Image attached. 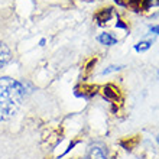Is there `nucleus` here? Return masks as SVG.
Segmentation results:
<instances>
[{
    "instance_id": "nucleus-3",
    "label": "nucleus",
    "mask_w": 159,
    "mask_h": 159,
    "mask_svg": "<svg viewBox=\"0 0 159 159\" xmlns=\"http://www.w3.org/2000/svg\"><path fill=\"white\" fill-rule=\"evenodd\" d=\"M10 57H12V52L9 49V46L4 45L3 42H0V68L4 67L10 61Z\"/></svg>"
},
{
    "instance_id": "nucleus-4",
    "label": "nucleus",
    "mask_w": 159,
    "mask_h": 159,
    "mask_svg": "<svg viewBox=\"0 0 159 159\" xmlns=\"http://www.w3.org/2000/svg\"><path fill=\"white\" fill-rule=\"evenodd\" d=\"M116 3L123 6V7L132 9L133 12H139V10L142 9V6H140L142 0H116Z\"/></svg>"
},
{
    "instance_id": "nucleus-10",
    "label": "nucleus",
    "mask_w": 159,
    "mask_h": 159,
    "mask_svg": "<svg viewBox=\"0 0 159 159\" xmlns=\"http://www.w3.org/2000/svg\"><path fill=\"white\" fill-rule=\"evenodd\" d=\"M119 70H121L120 65H110L109 68H106V70H103V75H107V74H110V72H114V71H119Z\"/></svg>"
},
{
    "instance_id": "nucleus-7",
    "label": "nucleus",
    "mask_w": 159,
    "mask_h": 159,
    "mask_svg": "<svg viewBox=\"0 0 159 159\" xmlns=\"http://www.w3.org/2000/svg\"><path fill=\"white\" fill-rule=\"evenodd\" d=\"M98 41L106 46H111V45H114V43H117V38H116L113 34H101L100 36H98Z\"/></svg>"
},
{
    "instance_id": "nucleus-12",
    "label": "nucleus",
    "mask_w": 159,
    "mask_h": 159,
    "mask_svg": "<svg viewBox=\"0 0 159 159\" xmlns=\"http://www.w3.org/2000/svg\"><path fill=\"white\" fill-rule=\"evenodd\" d=\"M116 28H121V29H126V25H125V23H121V20H117V23H116Z\"/></svg>"
},
{
    "instance_id": "nucleus-1",
    "label": "nucleus",
    "mask_w": 159,
    "mask_h": 159,
    "mask_svg": "<svg viewBox=\"0 0 159 159\" xmlns=\"http://www.w3.org/2000/svg\"><path fill=\"white\" fill-rule=\"evenodd\" d=\"M26 90L23 84L9 77L0 78V121L7 120L17 113Z\"/></svg>"
},
{
    "instance_id": "nucleus-11",
    "label": "nucleus",
    "mask_w": 159,
    "mask_h": 159,
    "mask_svg": "<svg viewBox=\"0 0 159 159\" xmlns=\"http://www.w3.org/2000/svg\"><path fill=\"white\" fill-rule=\"evenodd\" d=\"M151 32L155 35H159V26H151Z\"/></svg>"
},
{
    "instance_id": "nucleus-5",
    "label": "nucleus",
    "mask_w": 159,
    "mask_h": 159,
    "mask_svg": "<svg viewBox=\"0 0 159 159\" xmlns=\"http://www.w3.org/2000/svg\"><path fill=\"white\" fill-rule=\"evenodd\" d=\"M85 159H106L104 151L98 146H91L85 155Z\"/></svg>"
},
{
    "instance_id": "nucleus-6",
    "label": "nucleus",
    "mask_w": 159,
    "mask_h": 159,
    "mask_svg": "<svg viewBox=\"0 0 159 159\" xmlns=\"http://www.w3.org/2000/svg\"><path fill=\"white\" fill-rule=\"evenodd\" d=\"M103 93H104V97L109 98V100H117V97H119V88H116L111 84L106 85L103 88Z\"/></svg>"
},
{
    "instance_id": "nucleus-8",
    "label": "nucleus",
    "mask_w": 159,
    "mask_h": 159,
    "mask_svg": "<svg viewBox=\"0 0 159 159\" xmlns=\"http://www.w3.org/2000/svg\"><path fill=\"white\" fill-rule=\"evenodd\" d=\"M151 45H152V41H143V42L136 43V45H134V49L138 51V52H145V51H148L151 48Z\"/></svg>"
},
{
    "instance_id": "nucleus-2",
    "label": "nucleus",
    "mask_w": 159,
    "mask_h": 159,
    "mask_svg": "<svg viewBox=\"0 0 159 159\" xmlns=\"http://www.w3.org/2000/svg\"><path fill=\"white\" fill-rule=\"evenodd\" d=\"M111 16H113V10L111 9H101L100 12L96 13L94 19L98 22V25H104L111 19Z\"/></svg>"
},
{
    "instance_id": "nucleus-9",
    "label": "nucleus",
    "mask_w": 159,
    "mask_h": 159,
    "mask_svg": "<svg viewBox=\"0 0 159 159\" xmlns=\"http://www.w3.org/2000/svg\"><path fill=\"white\" fill-rule=\"evenodd\" d=\"M155 6H159V0H143L142 9L143 10H148V9L155 7Z\"/></svg>"
},
{
    "instance_id": "nucleus-13",
    "label": "nucleus",
    "mask_w": 159,
    "mask_h": 159,
    "mask_svg": "<svg viewBox=\"0 0 159 159\" xmlns=\"http://www.w3.org/2000/svg\"><path fill=\"white\" fill-rule=\"evenodd\" d=\"M158 142H159V136H158Z\"/></svg>"
}]
</instances>
